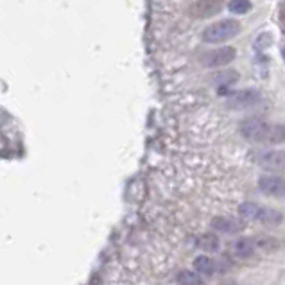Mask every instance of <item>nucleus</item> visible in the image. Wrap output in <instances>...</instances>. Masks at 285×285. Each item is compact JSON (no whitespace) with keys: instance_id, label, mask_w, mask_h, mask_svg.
Instances as JSON below:
<instances>
[{"instance_id":"f257e3e1","label":"nucleus","mask_w":285,"mask_h":285,"mask_svg":"<svg viewBox=\"0 0 285 285\" xmlns=\"http://www.w3.org/2000/svg\"><path fill=\"white\" fill-rule=\"evenodd\" d=\"M241 135L250 142L257 144H283L285 126L283 124H271L260 117H253L242 122Z\"/></svg>"},{"instance_id":"f03ea898","label":"nucleus","mask_w":285,"mask_h":285,"mask_svg":"<svg viewBox=\"0 0 285 285\" xmlns=\"http://www.w3.org/2000/svg\"><path fill=\"white\" fill-rule=\"evenodd\" d=\"M241 32V22L233 20V18H226V20H219L215 24L208 25L203 31L201 38L205 43H224V41L231 40Z\"/></svg>"},{"instance_id":"7ed1b4c3","label":"nucleus","mask_w":285,"mask_h":285,"mask_svg":"<svg viewBox=\"0 0 285 285\" xmlns=\"http://www.w3.org/2000/svg\"><path fill=\"white\" fill-rule=\"evenodd\" d=\"M262 95L255 88H246V90H239L235 93L228 95L226 104L231 110H248V108H253L260 103Z\"/></svg>"},{"instance_id":"20e7f679","label":"nucleus","mask_w":285,"mask_h":285,"mask_svg":"<svg viewBox=\"0 0 285 285\" xmlns=\"http://www.w3.org/2000/svg\"><path fill=\"white\" fill-rule=\"evenodd\" d=\"M235 52L233 47H221V49H215V51H210L203 54L201 58V65L206 68H217V67H224V65L231 63L235 60Z\"/></svg>"},{"instance_id":"39448f33","label":"nucleus","mask_w":285,"mask_h":285,"mask_svg":"<svg viewBox=\"0 0 285 285\" xmlns=\"http://www.w3.org/2000/svg\"><path fill=\"white\" fill-rule=\"evenodd\" d=\"M258 188L267 198H285V178L276 174H264L258 179Z\"/></svg>"},{"instance_id":"423d86ee","label":"nucleus","mask_w":285,"mask_h":285,"mask_svg":"<svg viewBox=\"0 0 285 285\" xmlns=\"http://www.w3.org/2000/svg\"><path fill=\"white\" fill-rule=\"evenodd\" d=\"M258 167L265 172H280L285 170V149L280 151H265L258 156Z\"/></svg>"},{"instance_id":"0eeeda50","label":"nucleus","mask_w":285,"mask_h":285,"mask_svg":"<svg viewBox=\"0 0 285 285\" xmlns=\"http://www.w3.org/2000/svg\"><path fill=\"white\" fill-rule=\"evenodd\" d=\"M222 11V0H196L190 6V15L194 18H212Z\"/></svg>"},{"instance_id":"6e6552de","label":"nucleus","mask_w":285,"mask_h":285,"mask_svg":"<svg viewBox=\"0 0 285 285\" xmlns=\"http://www.w3.org/2000/svg\"><path fill=\"white\" fill-rule=\"evenodd\" d=\"M210 226L214 231H221V233H226V235H237L246 228V222L242 221V219L222 217V215H219V217H214Z\"/></svg>"},{"instance_id":"1a4fd4ad","label":"nucleus","mask_w":285,"mask_h":285,"mask_svg":"<svg viewBox=\"0 0 285 285\" xmlns=\"http://www.w3.org/2000/svg\"><path fill=\"white\" fill-rule=\"evenodd\" d=\"M194 269L198 271L199 274H206V276H210V274L224 273V271L228 269V264L222 262V260H215V258L201 255V257H196Z\"/></svg>"},{"instance_id":"9d476101","label":"nucleus","mask_w":285,"mask_h":285,"mask_svg":"<svg viewBox=\"0 0 285 285\" xmlns=\"http://www.w3.org/2000/svg\"><path fill=\"white\" fill-rule=\"evenodd\" d=\"M257 250H258L257 239L244 237V239H239L233 244V253H235V257H239V258H251L257 253Z\"/></svg>"},{"instance_id":"9b49d317","label":"nucleus","mask_w":285,"mask_h":285,"mask_svg":"<svg viewBox=\"0 0 285 285\" xmlns=\"http://www.w3.org/2000/svg\"><path fill=\"white\" fill-rule=\"evenodd\" d=\"M257 221L264 226H278V224L283 222V214L278 212V210H274V208H264V206H260V212H258V215H257Z\"/></svg>"},{"instance_id":"f8f14e48","label":"nucleus","mask_w":285,"mask_h":285,"mask_svg":"<svg viewBox=\"0 0 285 285\" xmlns=\"http://www.w3.org/2000/svg\"><path fill=\"white\" fill-rule=\"evenodd\" d=\"M196 244H198L199 250L210 251V253L219 251V248H221V241H219V237L215 233H203L201 237H198Z\"/></svg>"},{"instance_id":"ddd939ff","label":"nucleus","mask_w":285,"mask_h":285,"mask_svg":"<svg viewBox=\"0 0 285 285\" xmlns=\"http://www.w3.org/2000/svg\"><path fill=\"white\" fill-rule=\"evenodd\" d=\"M258 212H260V206L255 205V203H242L239 206V215L244 219H250V221H257Z\"/></svg>"},{"instance_id":"4468645a","label":"nucleus","mask_w":285,"mask_h":285,"mask_svg":"<svg viewBox=\"0 0 285 285\" xmlns=\"http://www.w3.org/2000/svg\"><path fill=\"white\" fill-rule=\"evenodd\" d=\"M237 79H239V74L235 70H222V72H219V74L215 75V83L221 84V88L230 86V84L235 83Z\"/></svg>"},{"instance_id":"2eb2a0df","label":"nucleus","mask_w":285,"mask_h":285,"mask_svg":"<svg viewBox=\"0 0 285 285\" xmlns=\"http://www.w3.org/2000/svg\"><path fill=\"white\" fill-rule=\"evenodd\" d=\"M228 9L233 15H246L251 9V2L250 0H230L228 2Z\"/></svg>"},{"instance_id":"dca6fc26","label":"nucleus","mask_w":285,"mask_h":285,"mask_svg":"<svg viewBox=\"0 0 285 285\" xmlns=\"http://www.w3.org/2000/svg\"><path fill=\"white\" fill-rule=\"evenodd\" d=\"M176 281L178 283H201V278H199V274L190 273V271H181L176 274Z\"/></svg>"},{"instance_id":"f3484780","label":"nucleus","mask_w":285,"mask_h":285,"mask_svg":"<svg viewBox=\"0 0 285 285\" xmlns=\"http://www.w3.org/2000/svg\"><path fill=\"white\" fill-rule=\"evenodd\" d=\"M281 56H283V60H285V49H281Z\"/></svg>"}]
</instances>
